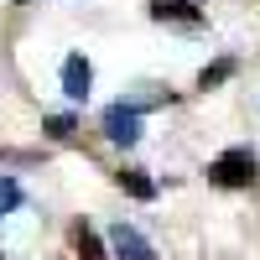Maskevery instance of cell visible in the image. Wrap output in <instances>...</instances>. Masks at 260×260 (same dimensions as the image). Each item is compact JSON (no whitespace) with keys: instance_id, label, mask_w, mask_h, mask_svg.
<instances>
[{"instance_id":"obj_1","label":"cell","mask_w":260,"mask_h":260,"mask_svg":"<svg viewBox=\"0 0 260 260\" xmlns=\"http://www.w3.org/2000/svg\"><path fill=\"white\" fill-rule=\"evenodd\" d=\"M208 182H219V187H250L255 182V151L234 146V151H224V156H213Z\"/></svg>"},{"instance_id":"obj_2","label":"cell","mask_w":260,"mask_h":260,"mask_svg":"<svg viewBox=\"0 0 260 260\" xmlns=\"http://www.w3.org/2000/svg\"><path fill=\"white\" fill-rule=\"evenodd\" d=\"M104 136L115 146H136L141 141V110L136 104H110L104 110Z\"/></svg>"},{"instance_id":"obj_3","label":"cell","mask_w":260,"mask_h":260,"mask_svg":"<svg viewBox=\"0 0 260 260\" xmlns=\"http://www.w3.org/2000/svg\"><path fill=\"white\" fill-rule=\"evenodd\" d=\"M110 250H115L120 260H156V250H151V245L141 240V229H130V224H115V229H110Z\"/></svg>"},{"instance_id":"obj_4","label":"cell","mask_w":260,"mask_h":260,"mask_svg":"<svg viewBox=\"0 0 260 260\" xmlns=\"http://www.w3.org/2000/svg\"><path fill=\"white\" fill-rule=\"evenodd\" d=\"M89 89H94V68L83 57H68L62 62V94L68 99H89Z\"/></svg>"},{"instance_id":"obj_5","label":"cell","mask_w":260,"mask_h":260,"mask_svg":"<svg viewBox=\"0 0 260 260\" xmlns=\"http://www.w3.org/2000/svg\"><path fill=\"white\" fill-rule=\"evenodd\" d=\"M151 16H156V21H182V26H192V21H198V6H192V0H151Z\"/></svg>"},{"instance_id":"obj_6","label":"cell","mask_w":260,"mask_h":260,"mask_svg":"<svg viewBox=\"0 0 260 260\" xmlns=\"http://www.w3.org/2000/svg\"><path fill=\"white\" fill-rule=\"evenodd\" d=\"M120 187L130 192V198H141V203H146V198H156V182H151L146 172H120Z\"/></svg>"},{"instance_id":"obj_7","label":"cell","mask_w":260,"mask_h":260,"mask_svg":"<svg viewBox=\"0 0 260 260\" xmlns=\"http://www.w3.org/2000/svg\"><path fill=\"white\" fill-rule=\"evenodd\" d=\"M224 78H234V62H229V57H224V62H213V68H203V73H198V89H219Z\"/></svg>"},{"instance_id":"obj_8","label":"cell","mask_w":260,"mask_h":260,"mask_svg":"<svg viewBox=\"0 0 260 260\" xmlns=\"http://www.w3.org/2000/svg\"><path fill=\"white\" fill-rule=\"evenodd\" d=\"M16 208H21V182L16 177H0V219L16 213Z\"/></svg>"},{"instance_id":"obj_9","label":"cell","mask_w":260,"mask_h":260,"mask_svg":"<svg viewBox=\"0 0 260 260\" xmlns=\"http://www.w3.org/2000/svg\"><path fill=\"white\" fill-rule=\"evenodd\" d=\"M78 250H83V260H110V255H104V245L94 240V229H78Z\"/></svg>"},{"instance_id":"obj_10","label":"cell","mask_w":260,"mask_h":260,"mask_svg":"<svg viewBox=\"0 0 260 260\" xmlns=\"http://www.w3.org/2000/svg\"><path fill=\"white\" fill-rule=\"evenodd\" d=\"M47 136H57V141H68V136H73V120H68V115H57V120H47Z\"/></svg>"}]
</instances>
